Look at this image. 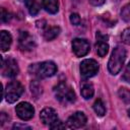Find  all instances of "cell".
Instances as JSON below:
<instances>
[{
    "mask_svg": "<svg viewBox=\"0 0 130 130\" xmlns=\"http://www.w3.org/2000/svg\"><path fill=\"white\" fill-rule=\"evenodd\" d=\"M81 95L84 100H89L93 96L94 94V88H93V85L90 83V82H84L81 86Z\"/></svg>",
    "mask_w": 130,
    "mask_h": 130,
    "instance_id": "16",
    "label": "cell"
},
{
    "mask_svg": "<svg viewBox=\"0 0 130 130\" xmlns=\"http://www.w3.org/2000/svg\"><path fill=\"white\" fill-rule=\"evenodd\" d=\"M12 44V37L6 30H1L0 32V48L2 52H6L10 49Z\"/></svg>",
    "mask_w": 130,
    "mask_h": 130,
    "instance_id": "12",
    "label": "cell"
},
{
    "mask_svg": "<svg viewBox=\"0 0 130 130\" xmlns=\"http://www.w3.org/2000/svg\"><path fill=\"white\" fill-rule=\"evenodd\" d=\"M81 19H80V16L78 13H71L70 14V22L73 24V25H78L80 23Z\"/></svg>",
    "mask_w": 130,
    "mask_h": 130,
    "instance_id": "25",
    "label": "cell"
},
{
    "mask_svg": "<svg viewBox=\"0 0 130 130\" xmlns=\"http://www.w3.org/2000/svg\"><path fill=\"white\" fill-rule=\"evenodd\" d=\"M11 14L5 9V8H1V21L2 22H8L11 19Z\"/></svg>",
    "mask_w": 130,
    "mask_h": 130,
    "instance_id": "24",
    "label": "cell"
},
{
    "mask_svg": "<svg viewBox=\"0 0 130 130\" xmlns=\"http://www.w3.org/2000/svg\"><path fill=\"white\" fill-rule=\"evenodd\" d=\"M128 116H129V117H130V109H129V110H128Z\"/></svg>",
    "mask_w": 130,
    "mask_h": 130,
    "instance_id": "30",
    "label": "cell"
},
{
    "mask_svg": "<svg viewBox=\"0 0 130 130\" xmlns=\"http://www.w3.org/2000/svg\"><path fill=\"white\" fill-rule=\"evenodd\" d=\"M18 45L22 51H31L36 47V41L27 31H20L18 37Z\"/></svg>",
    "mask_w": 130,
    "mask_h": 130,
    "instance_id": "10",
    "label": "cell"
},
{
    "mask_svg": "<svg viewBox=\"0 0 130 130\" xmlns=\"http://www.w3.org/2000/svg\"><path fill=\"white\" fill-rule=\"evenodd\" d=\"M42 6L47 12L51 14H55L59 10V1L58 0H43Z\"/></svg>",
    "mask_w": 130,
    "mask_h": 130,
    "instance_id": "13",
    "label": "cell"
},
{
    "mask_svg": "<svg viewBox=\"0 0 130 130\" xmlns=\"http://www.w3.org/2000/svg\"><path fill=\"white\" fill-rule=\"evenodd\" d=\"M15 112H16L17 116L21 120H23V121L30 120L34 117V115H35V109H34V107L29 103H27V102H21L18 105H16Z\"/></svg>",
    "mask_w": 130,
    "mask_h": 130,
    "instance_id": "7",
    "label": "cell"
},
{
    "mask_svg": "<svg viewBox=\"0 0 130 130\" xmlns=\"http://www.w3.org/2000/svg\"><path fill=\"white\" fill-rule=\"evenodd\" d=\"M72 50L77 57H84L89 52L90 46L85 39L76 38L72 41Z\"/></svg>",
    "mask_w": 130,
    "mask_h": 130,
    "instance_id": "8",
    "label": "cell"
},
{
    "mask_svg": "<svg viewBox=\"0 0 130 130\" xmlns=\"http://www.w3.org/2000/svg\"><path fill=\"white\" fill-rule=\"evenodd\" d=\"M88 1H89L90 4H92L94 6H101V5H103L105 3L106 0H88Z\"/></svg>",
    "mask_w": 130,
    "mask_h": 130,
    "instance_id": "28",
    "label": "cell"
},
{
    "mask_svg": "<svg viewBox=\"0 0 130 130\" xmlns=\"http://www.w3.org/2000/svg\"><path fill=\"white\" fill-rule=\"evenodd\" d=\"M51 129H64L65 127H66V125L65 124H63V122H61L59 119L57 120V121H55L52 125H50L49 126Z\"/></svg>",
    "mask_w": 130,
    "mask_h": 130,
    "instance_id": "26",
    "label": "cell"
},
{
    "mask_svg": "<svg viewBox=\"0 0 130 130\" xmlns=\"http://www.w3.org/2000/svg\"><path fill=\"white\" fill-rule=\"evenodd\" d=\"M93 111L95 112V114L99 117H103L106 114V107L105 104L103 103V101L101 99H98L94 104H93Z\"/></svg>",
    "mask_w": 130,
    "mask_h": 130,
    "instance_id": "18",
    "label": "cell"
},
{
    "mask_svg": "<svg viewBox=\"0 0 130 130\" xmlns=\"http://www.w3.org/2000/svg\"><path fill=\"white\" fill-rule=\"evenodd\" d=\"M126 59V50L122 46H117L114 48L111 57L108 62V70L112 75H117L125 62Z\"/></svg>",
    "mask_w": 130,
    "mask_h": 130,
    "instance_id": "1",
    "label": "cell"
},
{
    "mask_svg": "<svg viewBox=\"0 0 130 130\" xmlns=\"http://www.w3.org/2000/svg\"><path fill=\"white\" fill-rule=\"evenodd\" d=\"M4 90H5L4 91V98H5L6 102L9 104H13L23 93L24 88H23V85L19 81L12 80L9 83H7Z\"/></svg>",
    "mask_w": 130,
    "mask_h": 130,
    "instance_id": "4",
    "label": "cell"
},
{
    "mask_svg": "<svg viewBox=\"0 0 130 130\" xmlns=\"http://www.w3.org/2000/svg\"><path fill=\"white\" fill-rule=\"evenodd\" d=\"M96 41H98L95 44L96 53L100 57H105L109 52V45L107 41H103V40H96Z\"/></svg>",
    "mask_w": 130,
    "mask_h": 130,
    "instance_id": "17",
    "label": "cell"
},
{
    "mask_svg": "<svg viewBox=\"0 0 130 130\" xmlns=\"http://www.w3.org/2000/svg\"><path fill=\"white\" fill-rule=\"evenodd\" d=\"M54 94L56 99L63 105L72 104L76 100V95L73 88L66 82H59L54 87Z\"/></svg>",
    "mask_w": 130,
    "mask_h": 130,
    "instance_id": "2",
    "label": "cell"
},
{
    "mask_svg": "<svg viewBox=\"0 0 130 130\" xmlns=\"http://www.w3.org/2000/svg\"><path fill=\"white\" fill-rule=\"evenodd\" d=\"M121 78H122L123 81H125L127 83H130V62L127 64V66H126V68L124 70V73H123Z\"/></svg>",
    "mask_w": 130,
    "mask_h": 130,
    "instance_id": "23",
    "label": "cell"
},
{
    "mask_svg": "<svg viewBox=\"0 0 130 130\" xmlns=\"http://www.w3.org/2000/svg\"><path fill=\"white\" fill-rule=\"evenodd\" d=\"M30 90L35 96H39L43 92V87L40 84V82H38V80H34L30 83Z\"/></svg>",
    "mask_w": 130,
    "mask_h": 130,
    "instance_id": "20",
    "label": "cell"
},
{
    "mask_svg": "<svg viewBox=\"0 0 130 130\" xmlns=\"http://www.w3.org/2000/svg\"><path fill=\"white\" fill-rule=\"evenodd\" d=\"M121 17L124 21L130 23V3L126 4L122 9H121Z\"/></svg>",
    "mask_w": 130,
    "mask_h": 130,
    "instance_id": "21",
    "label": "cell"
},
{
    "mask_svg": "<svg viewBox=\"0 0 130 130\" xmlns=\"http://www.w3.org/2000/svg\"><path fill=\"white\" fill-rule=\"evenodd\" d=\"M19 128H21V129H25V128L30 129V127H29V126H26V125H19V124H16V125L13 126V129H19Z\"/></svg>",
    "mask_w": 130,
    "mask_h": 130,
    "instance_id": "29",
    "label": "cell"
},
{
    "mask_svg": "<svg viewBox=\"0 0 130 130\" xmlns=\"http://www.w3.org/2000/svg\"><path fill=\"white\" fill-rule=\"evenodd\" d=\"M118 95L119 98L125 103V104H130V90L125 87H121L118 90Z\"/></svg>",
    "mask_w": 130,
    "mask_h": 130,
    "instance_id": "19",
    "label": "cell"
},
{
    "mask_svg": "<svg viewBox=\"0 0 130 130\" xmlns=\"http://www.w3.org/2000/svg\"><path fill=\"white\" fill-rule=\"evenodd\" d=\"M24 4L30 15H37L41 9V1L40 0H23Z\"/></svg>",
    "mask_w": 130,
    "mask_h": 130,
    "instance_id": "15",
    "label": "cell"
},
{
    "mask_svg": "<svg viewBox=\"0 0 130 130\" xmlns=\"http://www.w3.org/2000/svg\"><path fill=\"white\" fill-rule=\"evenodd\" d=\"M60 31H61V28L59 26H50V27L47 26V28L44 29L43 36L46 41H53L59 36Z\"/></svg>",
    "mask_w": 130,
    "mask_h": 130,
    "instance_id": "14",
    "label": "cell"
},
{
    "mask_svg": "<svg viewBox=\"0 0 130 130\" xmlns=\"http://www.w3.org/2000/svg\"><path fill=\"white\" fill-rule=\"evenodd\" d=\"M99 63L93 59H85L80 63V74L84 79L94 76L99 71Z\"/></svg>",
    "mask_w": 130,
    "mask_h": 130,
    "instance_id": "5",
    "label": "cell"
},
{
    "mask_svg": "<svg viewBox=\"0 0 130 130\" xmlns=\"http://www.w3.org/2000/svg\"><path fill=\"white\" fill-rule=\"evenodd\" d=\"M121 39H122V42H123L124 44L130 46V27H127V28H125V29L122 31Z\"/></svg>",
    "mask_w": 130,
    "mask_h": 130,
    "instance_id": "22",
    "label": "cell"
},
{
    "mask_svg": "<svg viewBox=\"0 0 130 130\" xmlns=\"http://www.w3.org/2000/svg\"><path fill=\"white\" fill-rule=\"evenodd\" d=\"M28 70L39 78H47L53 76L57 72V65L53 61H44L42 63L31 64Z\"/></svg>",
    "mask_w": 130,
    "mask_h": 130,
    "instance_id": "3",
    "label": "cell"
},
{
    "mask_svg": "<svg viewBox=\"0 0 130 130\" xmlns=\"http://www.w3.org/2000/svg\"><path fill=\"white\" fill-rule=\"evenodd\" d=\"M40 119L45 125L50 126L55 121L58 120V115H57V112L53 108H45L41 111Z\"/></svg>",
    "mask_w": 130,
    "mask_h": 130,
    "instance_id": "11",
    "label": "cell"
},
{
    "mask_svg": "<svg viewBox=\"0 0 130 130\" xmlns=\"http://www.w3.org/2000/svg\"><path fill=\"white\" fill-rule=\"evenodd\" d=\"M87 122V118L83 112H75L73 113L67 120V127L70 129H79L83 127Z\"/></svg>",
    "mask_w": 130,
    "mask_h": 130,
    "instance_id": "9",
    "label": "cell"
},
{
    "mask_svg": "<svg viewBox=\"0 0 130 130\" xmlns=\"http://www.w3.org/2000/svg\"><path fill=\"white\" fill-rule=\"evenodd\" d=\"M1 62H2L1 63V73L3 76L8 77V78H13L18 74L19 68H18L17 62L13 58H7L6 60L1 58Z\"/></svg>",
    "mask_w": 130,
    "mask_h": 130,
    "instance_id": "6",
    "label": "cell"
},
{
    "mask_svg": "<svg viewBox=\"0 0 130 130\" xmlns=\"http://www.w3.org/2000/svg\"><path fill=\"white\" fill-rule=\"evenodd\" d=\"M8 119H9V117L6 115V113L2 112V113L0 114V125H1V126H3V125H4V123L8 122Z\"/></svg>",
    "mask_w": 130,
    "mask_h": 130,
    "instance_id": "27",
    "label": "cell"
}]
</instances>
